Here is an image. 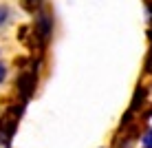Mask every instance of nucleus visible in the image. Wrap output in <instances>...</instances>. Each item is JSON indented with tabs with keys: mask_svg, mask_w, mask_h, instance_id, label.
<instances>
[{
	"mask_svg": "<svg viewBox=\"0 0 152 148\" xmlns=\"http://www.w3.org/2000/svg\"><path fill=\"white\" fill-rule=\"evenodd\" d=\"M33 33H35V38L40 40V44H46V42H49L51 33H53V18H51L49 11L38 9V13H35V24H33Z\"/></svg>",
	"mask_w": 152,
	"mask_h": 148,
	"instance_id": "nucleus-2",
	"label": "nucleus"
},
{
	"mask_svg": "<svg viewBox=\"0 0 152 148\" xmlns=\"http://www.w3.org/2000/svg\"><path fill=\"white\" fill-rule=\"evenodd\" d=\"M9 18H11V9H9L7 4H0V29L9 22Z\"/></svg>",
	"mask_w": 152,
	"mask_h": 148,
	"instance_id": "nucleus-4",
	"label": "nucleus"
},
{
	"mask_svg": "<svg viewBox=\"0 0 152 148\" xmlns=\"http://www.w3.org/2000/svg\"><path fill=\"white\" fill-rule=\"evenodd\" d=\"M22 2H24V7H27V9L35 11V9H40V2H42V0H22Z\"/></svg>",
	"mask_w": 152,
	"mask_h": 148,
	"instance_id": "nucleus-6",
	"label": "nucleus"
},
{
	"mask_svg": "<svg viewBox=\"0 0 152 148\" xmlns=\"http://www.w3.org/2000/svg\"><path fill=\"white\" fill-rule=\"evenodd\" d=\"M35 88V73L33 71H24L22 75L18 77V91L22 97H29Z\"/></svg>",
	"mask_w": 152,
	"mask_h": 148,
	"instance_id": "nucleus-3",
	"label": "nucleus"
},
{
	"mask_svg": "<svg viewBox=\"0 0 152 148\" xmlns=\"http://www.w3.org/2000/svg\"><path fill=\"white\" fill-rule=\"evenodd\" d=\"M4 77H7V64H2V62H0V84L4 82Z\"/></svg>",
	"mask_w": 152,
	"mask_h": 148,
	"instance_id": "nucleus-7",
	"label": "nucleus"
},
{
	"mask_svg": "<svg viewBox=\"0 0 152 148\" xmlns=\"http://www.w3.org/2000/svg\"><path fill=\"white\" fill-rule=\"evenodd\" d=\"M20 115H22V106H13L9 108V113H4L0 117V146L9 148L11 144V137L15 133V124H18Z\"/></svg>",
	"mask_w": 152,
	"mask_h": 148,
	"instance_id": "nucleus-1",
	"label": "nucleus"
},
{
	"mask_svg": "<svg viewBox=\"0 0 152 148\" xmlns=\"http://www.w3.org/2000/svg\"><path fill=\"white\" fill-rule=\"evenodd\" d=\"M141 146H143V148H152V128H148L145 135L141 137Z\"/></svg>",
	"mask_w": 152,
	"mask_h": 148,
	"instance_id": "nucleus-5",
	"label": "nucleus"
}]
</instances>
